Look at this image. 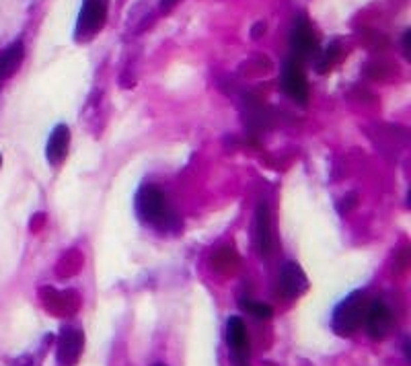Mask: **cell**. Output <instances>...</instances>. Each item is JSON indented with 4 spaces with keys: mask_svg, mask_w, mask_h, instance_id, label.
I'll use <instances>...</instances> for the list:
<instances>
[{
    "mask_svg": "<svg viewBox=\"0 0 411 366\" xmlns=\"http://www.w3.org/2000/svg\"><path fill=\"white\" fill-rule=\"evenodd\" d=\"M0 165H2V156H0Z\"/></svg>",
    "mask_w": 411,
    "mask_h": 366,
    "instance_id": "obj_17",
    "label": "cell"
},
{
    "mask_svg": "<svg viewBox=\"0 0 411 366\" xmlns=\"http://www.w3.org/2000/svg\"><path fill=\"white\" fill-rule=\"evenodd\" d=\"M68 145H70V130L68 126L60 124L52 130L47 147H45V156L52 165H60L66 159L68 152Z\"/></svg>",
    "mask_w": 411,
    "mask_h": 366,
    "instance_id": "obj_10",
    "label": "cell"
},
{
    "mask_svg": "<svg viewBox=\"0 0 411 366\" xmlns=\"http://www.w3.org/2000/svg\"><path fill=\"white\" fill-rule=\"evenodd\" d=\"M136 212L142 222H149L154 226H169V222L175 219L173 210L167 204L165 193L154 185H142L136 193Z\"/></svg>",
    "mask_w": 411,
    "mask_h": 366,
    "instance_id": "obj_1",
    "label": "cell"
},
{
    "mask_svg": "<svg viewBox=\"0 0 411 366\" xmlns=\"http://www.w3.org/2000/svg\"><path fill=\"white\" fill-rule=\"evenodd\" d=\"M239 305H241V309H243L245 313H249V315L255 317V319H271V315H274V309H271L269 305H263V302L241 300Z\"/></svg>",
    "mask_w": 411,
    "mask_h": 366,
    "instance_id": "obj_13",
    "label": "cell"
},
{
    "mask_svg": "<svg viewBox=\"0 0 411 366\" xmlns=\"http://www.w3.org/2000/svg\"><path fill=\"white\" fill-rule=\"evenodd\" d=\"M306 288H308V282H306V276H304L299 263H294V261L284 263V268L280 272V278H278V293L282 294L284 298L292 300V298H297L304 293Z\"/></svg>",
    "mask_w": 411,
    "mask_h": 366,
    "instance_id": "obj_6",
    "label": "cell"
},
{
    "mask_svg": "<svg viewBox=\"0 0 411 366\" xmlns=\"http://www.w3.org/2000/svg\"><path fill=\"white\" fill-rule=\"evenodd\" d=\"M23 56H25V50H23L21 41L13 43L8 50H4V54L0 56V80L17 73V68L23 62Z\"/></svg>",
    "mask_w": 411,
    "mask_h": 366,
    "instance_id": "obj_12",
    "label": "cell"
},
{
    "mask_svg": "<svg viewBox=\"0 0 411 366\" xmlns=\"http://www.w3.org/2000/svg\"><path fill=\"white\" fill-rule=\"evenodd\" d=\"M82 346H84L82 331L64 328L58 337V363L62 366H75L82 354Z\"/></svg>",
    "mask_w": 411,
    "mask_h": 366,
    "instance_id": "obj_7",
    "label": "cell"
},
{
    "mask_svg": "<svg viewBox=\"0 0 411 366\" xmlns=\"http://www.w3.org/2000/svg\"><path fill=\"white\" fill-rule=\"evenodd\" d=\"M290 43H292L297 60L313 58L317 54V37H315V31L311 29V25L304 19H300L299 23L294 25Z\"/></svg>",
    "mask_w": 411,
    "mask_h": 366,
    "instance_id": "obj_9",
    "label": "cell"
},
{
    "mask_svg": "<svg viewBox=\"0 0 411 366\" xmlns=\"http://www.w3.org/2000/svg\"><path fill=\"white\" fill-rule=\"evenodd\" d=\"M263 34H265V23H263V21H260V23H255V25H253V29H251V36H253V39H260Z\"/></svg>",
    "mask_w": 411,
    "mask_h": 366,
    "instance_id": "obj_15",
    "label": "cell"
},
{
    "mask_svg": "<svg viewBox=\"0 0 411 366\" xmlns=\"http://www.w3.org/2000/svg\"><path fill=\"white\" fill-rule=\"evenodd\" d=\"M339 58H341L339 45H337V43L329 45V47H327V50L323 52V56H321V60H319V64H317L319 73H327V71H331V66L336 64Z\"/></svg>",
    "mask_w": 411,
    "mask_h": 366,
    "instance_id": "obj_14",
    "label": "cell"
},
{
    "mask_svg": "<svg viewBox=\"0 0 411 366\" xmlns=\"http://www.w3.org/2000/svg\"><path fill=\"white\" fill-rule=\"evenodd\" d=\"M255 245L260 256L267 257L274 249V235H271V217L265 204L257 206V220H255Z\"/></svg>",
    "mask_w": 411,
    "mask_h": 366,
    "instance_id": "obj_11",
    "label": "cell"
},
{
    "mask_svg": "<svg viewBox=\"0 0 411 366\" xmlns=\"http://www.w3.org/2000/svg\"><path fill=\"white\" fill-rule=\"evenodd\" d=\"M282 85L284 91L290 99L299 101L300 105H304L308 101V85H306V76L302 73L300 60L290 58L284 66V76H282Z\"/></svg>",
    "mask_w": 411,
    "mask_h": 366,
    "instance_id": "obj_4",
    "label": "cell"
},
{
    "mask_svg": "<svg viewBox=\"0 0 411 366\" xmlns=\"http://www.w3.org/2000/svg\"><path fill=\"white\" fill-rule=\"evenodd\" d=\"M368 311V300L364 293H352L345 296L334 311V330L339 335H352L360 330Z\"/></svg>",
    "mask_w": 411,
    "mask_h": 366,
    "instance_id": "obj_2",
    "label": "cell"
},
{
    "mask_svg": "<svg viewBox=\"0 0 411 366\" xmlns=\"http://www.w3.org/2000/svg\"><path fill=\"white\" fill-rule=\"evenodd\" d=\"M107 19V2L105 0H84L78 23H76V37L78 39H89L97 31L103 29Z\"/></svg>",
    "mask_w": 411,
    "mask_h": 366,
    "instance_id": "obj_3",
    "label": "cell"
},
{
    "mask_svg": "<svg viewBox=\"0 0 411 366\" xmlns=\"http://www.w3.org/2000/svg\"><path fill=\"white\" fill-rule=\"evenodd\" d=\"M154 366H165V365H154Z\"/></svg>",
    "mask_w": 411,
    "mask_h": 366,
    "instance_id": "obj_18",
    "label": "cell"
},
{
    "mask_svg": "<svg viewBox=\"0 0 411 366\" xmlns=\"http://www.w3.org/2000/svg\"><path fill=\"white\" fill-rule=\"evenodd\" d=\"M364 321H366V330L371 333V337L382 339L389 335V331L393 328V313L384 302L374 300L373 305H368Z\"/></svg>",
    "mask_w": 411,
    "mask_h": 366,
    "instance_id": "obj_8",
    "label": "cell"
},
{
    "mask_svg": "<svg viewBox=\"0 0 411 366\" xmlns=\"http://www.w3.org/2000/svg\"><path fill=\"white\" fill-rule=\"evenodd\" d=\"M226 342L232 352V358L239 366H247L249 363V337L243 319L230 317L226 323Z\"/></svg>",
    "mask_w": 411,
    "mask_h": 366,
    "instance_id": "obj_5",
    "label": "cell"
},
{
    "mask_svg": "<svg viewBox=\"0 0 411 366\" xmlns=\"http://www.w3.org/2000/svg\"><path fill=\"white\" fill-rule=\"evenodd\" d=\"M175 4H177V0H163V2H160V8H163V10H171Z\"/></svg>",
    "mask_w": 411,
    "mask_h": 366,
    "instance_id": "obj_16",
    "label": "cell"
}]
</instances>
